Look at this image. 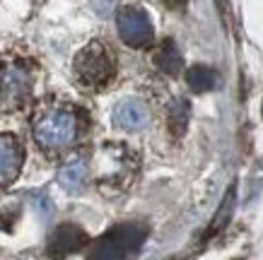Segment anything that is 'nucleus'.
I'll return each instance as SVG.
<instances>
[{"label":"nucleus","instance_id":"7ed1b4c3","mask_svg":"<svg viewBox=\"0 0 263 260\" xmlns=\"http://www.w3.org/2000/svg\"><path fill=\"white\" fill-rule=\"evenodd\" d=\"M116 75V63H114L111 51L92 41L89 46H85L80 53L75 55V77L82 87L87 89H102L114 79Z\"/></svg>","mask_w":263,"mask_h":260},{"label":"nucleus","instance_id":"2eb2a0df","mask_svg":"<svg viewBox=\"0 0 263 260\" xmlns=\"http://www.w3.org/2000/svg\"><path fill=\"white\" fill-rule=\"evenodd\" d=\"M116 3H119V0H92V8H95L97 15L106 17L116 10Z\"/></svg>","mask_w":263,"mask_h":260},{"label":"nucleus","instance_id":"9d476101","mask_svg":"<svg viewBox=\"0 0 263 260\" xmlns=\"http://www.w3.org/2000/svg\"><path fill=\"white\" fill-rule=\"evenodd\" d=\"M155 65H157L162 72H167V75H179V72H181L183 58L172 39H164L160 44L157 53H155Z\"/></svg>","mask_w":263,"mask_h":260},{"label":"nucleus","instance_id":"4468645a","mask_svg":"<svg viewBox=\"0 0 263 260\" xmlns=\"http://www.w3.org/2000/svg\"><path fill=\"white\" fill-rule=\"evenodd\" d=\"M29 197L34 200V207L39 210V214L44 219H48V217L53 214V205H51V197H48L46 193H32Z\"/></svg>","mask_w":263,"mask_h":260},{"label":"nucleus","instance_id":"f03ea898","mask_svg":"<svg viewBox=\"0 0 263 260\" xmlns=\"http://www.w3.org/2000/svg\"><path fill=\"white\" fill-rule=\"evenodd\" d=\"M147 229L143 224H121L89 246V260H130L140 251Z\"/></svg>","mask_w":263,"mask_h":260},{"label":"nucleus","instance_id":"6e6552de","mask_svg":"<svg viewBox=\"0 0 263 260\" xmlns=\"http://www.w3.org/2000/svg\"><path fill=\"white\" fill-rule=\"evenodd\" d=\"M114 123L121 130H143L147 126V109L140 99H123L114 109Z\"/></svg>","mask_w":263,"mask_h":260},{"label":"nucleus","instance_id":"39448f33","mask_svg":"<svg viewBox=\"0 0 263 260\" xmlns=\"http://www.w3.org/2000/svg\"><path fill=\"white\" fill-rule=\"evenodd\" d=\"M119 34L128 46L143 48L152 44V22L147 12L140 8H123L119 12Z\"/></svg>","mask_w":263,"mask_h":260},{"label":"nucleus","instance_id":"f257e3e1","mask_svg":"<svg viewBox=\"0 0 263 260\" xmlns=\"http://www.w3.org/2000/svg\"><path fill=\"white\" fill-rule=\"evenodd\" d=\"M80 137V113L72 106H51L34 121V140L41 150H68Z\"/></svg>","mask_w":263,"mask_h":260},{"label":"nucleus","instance_id":"423d86ee","mask_svg":"<svg viewBox=\"0 0 263 260\" xmlns=\"http://www.w3.org/2000/svg\"><path fill=\"white\" fill-rule=\"evenodd\" d=\"M24 150L15 135H0V186H10L22 171Z\"/></svg>","mask_w":263,"mask_h":260},{"label":"nucleus","instance_id":"f8f14e48","mask_svg":"<svg viewBox=\"0 0 263 260\" xmlns=\"http://www.w3.org/2000/svg\"><path fill=\"white\" fill-rule=\"evenodd\" d=\"M189 116H191V106H189L186 99H176V102L169 106V130H172L176 137L186 133Z\"/></svg>","mask_w":263,"mask_h":260},{"label":"nucleus","instance_id":"1a4fd4ad","mask_svg":"<svg viewBox=\"0 0 263 260\" xmlns=\"http://www.w3.org/2000/svg\"><path fill=\"white\" fill-rule=\"evenodd\" d=\"M85 181H87V164L82 159H75L70 164H65L58 173V183L65 193L70 195H78L85 190Z\"/></svg>","mask_w":263,"mask_h":260},{"label":"nucleus","instance_id":"ddd939ff","mask_svg":"<svg viewBox=\"0 0 263 260\" xmlns=\"http://www.w3.org/2000/svg\"><path fill=\"white\" fill-rule=\"evenodd\" d=\"M232 210H234V186H232L230 190H227V197H224L222 207H220V212L215 214V219H213V227H210V234H215V231H220V229L227 224V219H230Z\"/></svg>","mask_w":263,"mask_h":260},{"label":"nucleus","instance_id":"20e7f679","mask_svg":"<svg viewBox=\"0 0 263 260\" xmlns=\"http://www.w3.org/2000/svg\"><path fill=\"white\" fill-rule=\"evenodd\" d=\"M32 94V70L20 61L0 63V111L22 109Z\"/></svg>","mask_w":263,"mask_h":260},{"label":"nucleus","instance_id":"9b49d317","mask_svg":"<svg viewBox=\"0 0 263 260\" xmlns=\"http://www.w3.org/2000/svg\"><path fill=\"white\" fill-rule=\"evenodd\" d=\"M186 82L191 87L193 92H210V89H215L217 85V72L213 68H208V65H193L189 68L186 72Z\"/></svg>","mask_w":263,"mask_h":260},{"label":"nucleus","instance_id":"0eeeda50","mask_svg":"<svg viewBox=\"0 0 263 260\" xmlns=\"http://www.w3.org/2000/svg\"><path fill=\"white\" fill-rule=\"evenodd\" d=\"M87 244V234L78 224H61L48 238V255L53 260H61L70 253L80 251Z\"/></svg>","mask_w":263,"mask_h":260}]
</instances>
